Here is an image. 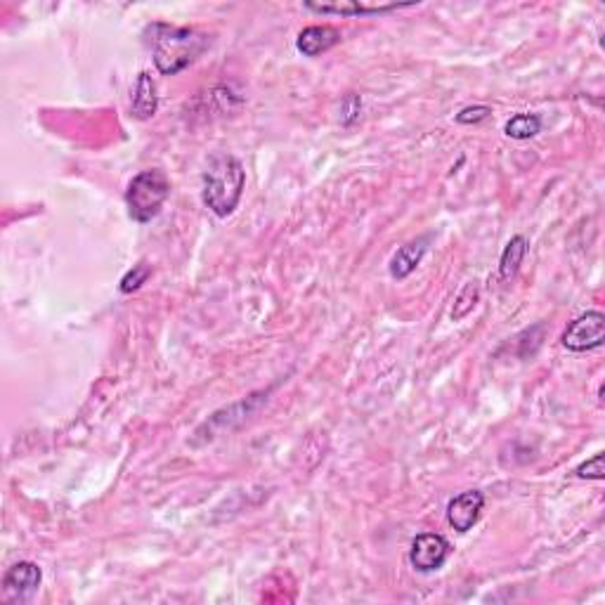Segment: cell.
Segmentation results:
<instances>
[{"label": "cell", "mask_w": 605, "mask_h": 605, "mask_svg": "<svg viewBox=\"0 0 605 605\" xmlns=\"http://www.w3.org/2000/svg\"><path fill=\"white\" fill-rule=\"evenodd\" d=\"M147 43L154 50V64L164 76H176L187 69L208 48V36L197 29L170 24L147 26Z\"/></svg>", "instance_id": "cell-1"}, {"label": "cell", "mask_w": 605, "mask_h": 605, "mask_svg": "<svg viewBox=\"0 0 605 605\" xmlns=\"http://www.w3.org/2000/svg\"><path fill=\"white\" fill-rule=\"evenodd\" d=\"M246 185L242 161L232 154H213L201 176V199L218 218H227L239 206Z\"/></svg>", "instance_id": "cell-2"}, {"label": "cell", "mask_w": 605, "mask_h": 605, "mask_svg": "<svg viewBox=\"0 0 605 605\" xmlns=\"http://www.w3.org/2000/svg\"><path fill=\"white\" fill-rule=\"evenodd\" d=\"M170 194V182L161 170H142L126 189L128 216L135 223H149L161 213Z\"/></svg>", "instance_id": "cell-3"}, {"label": "cell", "mask_w": 605, "mask_h": 605, "mask_svg": "<svg viewBox=\"0 0 605 605\" xmlns=\"http://www.w3.org/2000/svg\"><path fill=\"white\" fill-rule=\"evenodd\" d=\"M563 345L572 352H587L600 348L605 341V315L599 310L584 312L572 320L563 331Z\"/></svg>", "instance_id": "cell-4"}, {"label": "cell", "mask_w": 605, "mask_h": 605, "mask_svg": "<svg viewBox=\"0 0 605 605\" xmlns=\"http://www.w3.org/2000/svg\"><path fill=\"white\" fill-rule=\"evenodd\" d=\"M452 544L437 533L418 534L409 546V563L418 572H436L447 563Z\"/></svg>", "instance_id": "cell-5"}, {"label": "cell", "mask_w": 605, "mask_h": 605, "mask_svg": "<svg viewBox=\"0 0 605 605\" xmlns=\"http://www.w3.org/2000/svg\"><path fill=\"white\" fill-rule=\"evenodd\" d=\"M485 509V495L480 490L461 492L447 504V523L456 533H468Z\"/></svg>", "instance_id": "cell-6"}, {"label": "cell", "mask_w": 605, "mask_h": 605, "mask_svg": "<svg viewBox=\"0 0 605 605\" xmlns=\"http://www.w3.org/2000/svg\"><path fill=\"white\" fill-rule=\"evenodd\" d=\"M43 580V572L36 563H31V561H19L14 563L13 568L7 570L5 577H3V589L5 593H10L13 599L26 600L29 596L38 591Z\"/></svg>", "instance_id": "cell-7"}, {"label": "cell", "mask_w": 605, "mask_h": 605, "mask_svg": "<svg viewBox=\"0 0 605 605\" xmlns=\"http://www.w3.org/2000/svg\"><path fill=\"white\" fill-rule=\"evenodd\" d=\"M341 43V34L333 26H308L298 34V50L305 57H317Z\"/></svg>", "instance_id": "cell-8"}, {"label": "cell", "mask_w": 605, "mask_h": 605, "mask_svg": "<svg viewBox=\"0 0 605 605\" xmlns=\"http://www.w3.org/2000/svg\"><path fill=\"white\" fill-rule=\"evenodd\" d=\"M430 236H421L417 242H409L405 246H399L395 255L390 258V274L395 279H405L418 267V263L424 261L426 251H428Z\"/></svg>", "instance_id": "cell-9"}, {"label": "cell", "mask_w": 605, "mask_h": 605, "mask_svg": "<svg viewBox=\"0 0 605 605\" xmlns=\"http://www.w3.org/2000/svg\"><path fill=\"white\" fill-rule=\"evenodd\" d=\"M157 107H158L157 83L151 81L149 73H139L133 91V116L135 119H139V121H147V119H151V116L157 114Z\"/></svg>", "instance_id": "cell-10"}, {"label": "cell", "mask_w": 605, "mask_h": 605, "mask_svg": "<svg viewBox=\"0 0 605 605\" xmlns=\"http://www.w3.org/2000/svg\"><path fill=\"white\" fill-rule=\"evenodd\" d=\"M525 254H527V239L523 235H515L514 239L506 244V248H504L502 254V261H499V277H502L504 282H511V279L518 274Z\"/></svg>", "instance_id": "cell-11"}, {"label": "cell", "mask_w": 605, "mask_h": 605, "mask_svg": "<svg viewBox=\"0 0 605 605\" xmlns=\"http://www.w3.org/2000/svg\"><path fill=\"white\" fill-rule=\"evenodd\" d=\"M305 7L320 14H379V13H388V10H399V7H409V5L364 7L358 5V3H341V5H317V3H305Z\"/></svg>", "instance_id": "cell-12"}, {"label": "cell", "mask_w": 605, "mask_h": 605, "mask_svg": "<svg viewBox=\"0 0 605 605\" xmlns=\"http://www.w3.org/2000/svg\"><path fill=\"white\" fill-rule=\"evenodd\" d=\"M542 130V119L537 114H515L506 121L504 133L514 139H530Z\"/></svg>", "instance_id": "cell-13"}, {"label": "cell", "mask_w": 605, "mask_h": 605, "mask_svg": "<svg viewBox=\"0 0 605 605\" xmlns=\"http://www.w3.org/2000/svg\"><path fill=\"white\" fill-rule=\"evenodd\" d=\"M149 274H151L149 265L139 263V265H135L133 270H130V273H128L126 277L121 279V291H123V293H133V291H138L139 286L145 284Z\"/></svg>", "instance_id": "cell-14"}, {"label": "cell", "mask_w": 605, "mask_h": 605, "mask_svg": "<svg viewBox=\"0 0 605 605\" xmlns=\"http://www.w3.org/2000/svg\"><path fill=\"white\" fill-rule=\"evenodd\" d=\"M603 461H605L603 454H596L593 459L584 461L581 466H577V471H575L577 478H581V480H603L605 478Z\"/></svg>", "instance_id": "cell-15"}, {"label": "cell", "mask_w": 605, "mask_h": 605, "mask_svg": "<svg viewBox=\"0 0 605 605\" xmlns=\"http://www.w3.org/2000/svg\"><path fill=\"white\" fill-rule=\"evenodd\" d=\"M490 114H492L490 107H485V104H473V107H466V110H461L459 114H456V123H461V126H475V123H483Z\"/></svg>", "instance_id": "cell-16"}]
</instances>
